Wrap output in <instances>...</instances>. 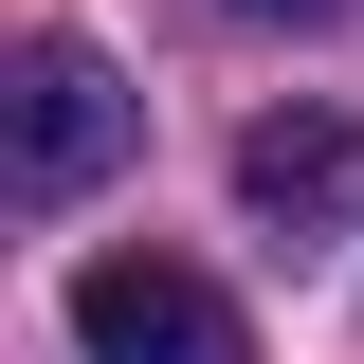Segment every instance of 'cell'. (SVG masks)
<instances>
[{
  "mask_svg": "<svg viewBox=\"0 0 364 364\" xmlns=\"http://www.w3.org/2000/svg\"><path fill=\"white\" fill-rule=\"evenodd\" d=\"M73 346L91 364H255L219 310V273H182V255H91L73 273Z\"/></svg>",
  "mask_w": 364,
  "mask_h": 364,
  "instance_id": "6da1fadb",
  "label": "cell"
},
{
  "mask_svg": "<svg viewBox=\"0 0 364 364\" xmlns=\"http://www.w3.org/2000/svg\"><path fill=\"white\" fill-rule=\"evenodd\" d=\"M128 164V91L91 37H37L18 55V200H91V182Z\"/></svg>",
  "mask_w": 364,
  "mask_h": 364,
  "instance_id": "7a4b0ae2",
  "label": "cell"
},
{
  "mask_svg": "<svg viewBox=\"0 0 364 364\" xmlns=\"http://www.w3.org/2000/svg\"><path fill=\"white\" fill-rule=\"evenodd\" d=\"M237 200H255L273 237H346L364 219V109H273V128H237Z\"/></svg>",
  "mask_w": 364,
  "mask_h": 364,
  "instance_id": "3957f363",
  "label": "cell"
},
{
  "mask_svg": "<svg viewBox=\"0 0 364 364\" xmlns=\"http://www.w3.org/2000/svg\"><path fill=\"white\" fill-rule=\"evenodd\" d=\"M237 18H291V37H310V18H328V0H237Z\"/></svg>",
  "mask_w": 364,
  "mask_h": 364,
  "instance_id": "277c9868",
  "label": "cell"
}]
</instances>
